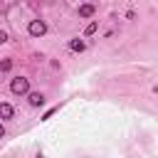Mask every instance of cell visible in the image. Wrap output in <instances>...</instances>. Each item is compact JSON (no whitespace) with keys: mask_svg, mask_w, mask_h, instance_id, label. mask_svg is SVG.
I'll return each instance as SVG.
<instances>
[{"mask_svg":"<svg viewBox=\"0 0 158 158\" xmlns=\"http://www.w3.org/2000/svg\"><path fill=\"white\" fill-rule=\"evenodd\" d=\"M10 89H12V94H27L30 91V81L25 77H17V79L10 81Z\"/></svg>","mask_w":158,"mask_h":158,"instance_id":"1","label":"cell"},{"mask_svg":"<svg viewBox=\"0 0 158 158\" xmlns=\"http://www.w3.org/2000/svg\"><path fill=\"white\" fill-rule=\"evenodd\" d=\"M27 32H30L32 37H42V35L47 32V25H44L42 20H32V22H30V27H27Z\"/></svg>","mask_w":158,"mask_h":158,"instance_id":"2","label":"cell"},{"mask_svg":"<svg viewBox=\"0 0 158 158\" xmlns=\"http://www.w3.org/2000/svg\"><path fill=\"white\" fill-rule=\"evenodd\" d=\"M42 104H44V96L40 91H32L30 94V106H42Z\"/></svg>","mask_w":158,"mask_h":158,"instance_id":"3","label":"cell"},{"mask_svg":"<svg viewBox=\"0 0 158 158\" xmlns=\"http://www.w3.org/2000/svg\"><path fill=\"white\" fill-rule=\"evenodd\" d=\"M12 106L10 104H0V118H12Z\"/></svg>","mask_w":158,"mask_h":158,"instance_id":"4","label":"cell"},{"mask_svg":"<svg viewBox=\"0 0 158 158\" xmlns=\"http://www.w3.org/2000/svg\"><path fill=\"white\" fill-rule=\"evenodd\" d=\"M84 47H86V44H84L81 40H72V42H69V49H72V52H84Z\"/></svg>","mask_w":158,"mask_h":158,"instance_id":"5","label":"cell"},{"mask_svg":"<svg viewBox=\"0 0 158 158\" xmlns=\"http://www.w3.org/2000/svg\"><path fill=\"white\" fill-rule=\"evenodd\" d=\"M79 15H81V17H91V15H94V5H81V7H79Z\"/></svg>","mask_w":158,"mask_h":158,"instance_id":"6","label":"cell"},{"mask_svg":"<svg viewBox=\"0 0 158 158\" xmlns=\"http://www.w3.org/2000/svg\"><path fill=\"white\" fill-rule=\"evenodd\" d=\"M96 27H99L96 22H89V25H86V30H84V35H94V32H96Z\"/></svg>","mask_w":158,"mask_h":158,"instance_id":"7","label":"cell"},{"mask_svg":"<svg viewBox=\"0 0 158 158\" xmlns=\"http://www.w3.org/2000/svg\"><path fill=\"white\" fill-rule=\"evenodd\" d=\"M10 67H12V62H10V59H5V62L0 64V69H2V72H10Z\"/></svg>","mask_w":158,"mask_h":158,"instance_id":"8","label":"cell"},{"mask_svg":"<svg viewBox=\"0 0 158 158\" xmlns=\"http://www.w3.org/2000/svg\"><path fill=\"white\" fill-rule=\"evenodd\" d=\"M2 42H7V32H5V30H0V44H2Z\"/></svg>","mask_w":158,"mask_h":158,"instance_id":"9","label":"cell"},{"mask_svg":"<svg viewBox=\"0 0 158 158\" xmlns=\"http://www.w3.org/2000/svg\"><path fill=\"white\" fill-rule=\"evenodd\" d=\"M2 136H5V126L0 123V138H2Z\"/></svg>","mask_w":158,"mask_h":158,"instance_id":"10","label":"cell"}]
</instances>
